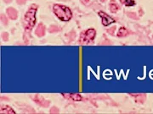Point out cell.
<instances>
[{"label":"cell","instance_id":"8fae6325","mask_svg":"<svg viewBox=\"0 0 153 114\" xmlns=\"http://www.w3.org/2000/svg\"><path fill=\"white\" fill-rule=\"evenodd\" d=\"M122 2L126 5V6H134L135 4L134 0H122Z\"/></svg>","mask_w":153,"mask_h":114},{"label":"cell","instance_id":"e0dca14e","mask_svg":"<svg viewBox=\"0 0 153 114\" xmlns=\"http://www.w3.org/2000/svg\"><path fill=\"white\" fill-rule=\"evenodd\" d=\"M127 15H128V17L132 18V19H136V15L134 14V13H128Z\"/></svg>","mask_w":153,"mask_h":114},{"label":"cell","instance_id":"4fadbf2b","mask_svg":"<svg viewBox=\"0 0 153 114\" xmlns=\"http://www.w3.org/2000/svg\"><path fill=\"white\" fill-rule=\"evenodd\" d=\"M59 29L56 25H52L50 28V32H55V31H58Z\"/></svg>","mask_w":153,"mask_h":114},{"label":"cell","instance_id":"52a82bcc","mask_svg":"<svg viewBox=\"0 0 153 114\" xmlns=\"http://www.w3.org/2000/svg\"><path fill=\"white\" fill-rule=\"evenodd\" d=\"M7 15L9 16V18H10L11 20H16L17 19V11L14 9V8H8L7 9Z\"/></svg>","mask_w":153,"mask_h":114},{"label":"cell","instance_id":"44dd1931","mask_svg":"<svg viewBox=\"0 0 153 114\" xmlns=\"http://www.w3.org/2000/svg\"><path fill=\"white\" fill-rule=\"evenodd\" d=\"M100 1H101V2H105V0H100Z\"/></svg>","mask_w":153,"mask_h":114},{"label":"cell","instance_id":"2e32d148","mask_svg":"<svg viewBox=\"0 0 153 114\" xmlns=\"http://www.w3.org/2000/svg\"><path fill=\"white\" fill-rule=\"evenodd\" d=\"M50 113H59V110H58V108H56V107H53L50 110Z\"/></svg>","mask_w":153,"mask_h":114},{"label":"cell","instance_id":"7c38bea8","mask_svg":"<svg viewBox=\"0 0 153 114\" xmlns=\"http://www.w3.org/2000/svg\"><path fill=\"white\" fill-rule=\"evenodd\" d=\"M1 21L3 22V25H7L8 24V20H7V18L5 17L4 15H1Z\"/></svg>","mask_w":153,"mask_h":114},{"label":"cell","instance_id":"6da1fadb","mask_svg":"<svg viewBox=\"0 0 153 114\" xmlns=\"http://www.w3.org/2000/svg\"><path fill=\"white\" fill-rule=\"evenodd\" d=\"M53 10L54 15L57 16V18L62 21H69L72 17L71 9L65 5L56 3L54 5Z\"/></svg>","mask_w":153,"mask_h":114},{"label":"cell","instance_id":"ac0fdd59","mask_svg":"<svg viewBox=\"0 0 153 114\" xmlns=\"http://www.w3.org/2000/svg\"><path fill=\"white\" fill-rule=\"evenodd\" d=\"M18 4H25V0H16Z\"/></svg>","mask_w":153,"mask_h":114},{"label":"cell","instance_id":"30bf717a","mask_svg":"<svg viewBox=\"0 0 153 114\" xmlns=\"http://www.w3.org/2000/svg\"><path fill=\"white\" fill-rule=\"evenodd\" d=\"M119 9V7H118V5L117 4V3H114L113 1L111 3V4H110V10L112 12V13H116L117 10Z\"/></svg>","mask_w":153,"mask_h":114},{"label":"cell","instance_id":"8992f818","mask_svg":"<svg viewBox=\"0 0 153 114\" xmlns=\"http://www.w3.org/2000/svg\"><path fill=\"white\" fill-rule=\"evenodd\" d=\"M35 34L38 36V37H42L44 36L45 34V27L43 24H39L35 30Z\"/></svg>","mask_w":153,"mask_h":114},{"label":"cell","instance_id":"ba28073f","mask_svg":"<svg viewBox=\"0 0 153 114\" xmlns=\"http://www.w3.org/2000/svg\"><path fill=\"white\" fill-rule=\"evenodd\" d=\"M0 113L4 114H15V112L9 106H2V107L0 108Z\"/></svg>","mask_w":153,"mask_h":114},{"label":"cell","instance_id":"ffe728a7","mask_svg":"<svg viewBox=\"0 0 153 114\" xmlns=\"http://www.w3.org/2000/svg\"><path fill=\"white\" fill-rule=\"evenodd\" d=\"M11 1H12V0H4V2H5V3H9Z\"/></svg>","mask_w":153,"mask_h":114},{"label":"cell","instance_id":"277c9868","mask_svg":"<svg viewBox=\"0 0 153 114\" xmlns=\"http://www.w3.org/2000/svg\"><path fill=\"white\" fill-rule=\"evenodd\" d=\"M99 15L101 17V21H102V25L104 26H108L109 25L112 24V23L115 22V20L112 19L111 16H109L107 14H105V12H99Z\"/></svg>","mask_w":153,"mask_h":114},{"label":"cell","instance_id":"d6986e66","mask_svg":"<svg viewBox=\"0 0 153 114\" xmlns=\"http://www.w3.org/2000/svg\"><path fill=\"white\" fill-rule=\"evenodd\" d=\"M81 1H82V3H84V4H87V3L89 2V0H81Z\"/></svg>","mask_w":153,"mask_h":114},{"label":"cell","instance_id":"3957f363","mask_svg":"<svg viewBox=\"0 0 153 114\" xmlns=\"http://www.w3.org/2000/svg\"><path fill=\"white\" fill-rule=\"evenodd\" d=\"M95 36H96V30L95 29H89L87 30H84L80 35L79 42L83 45L89 44L94 41Z\"/></svg>","mask_w":153,"mask_h":114},{"label":"cell","instance_id":"9c48e42d","mask_svg":"<svg viewBox=\"0 0 153 114\" xmlns=\"http://www.w3.org/2000/svg\"><path fill=\"white\" fill-rule=\"evenodd\" d=\"M129 34V31L127 30L126 28L124 27H121L117 32V36L118 37H123V36H126Z\"/></svg>","mask_w":153,"mask_h":114},{"label":"cell","instance_id":"9a60e30c","mask_svg":"<svg viewBox=\"0 0 153 114\" xmlns=\"http://www.w3.org/2000/svg\"><path fill=\"white\" fill-rule=\"evenodd\" d=\"M114 30H116V27L115 26H113V27H111V29H109L107 31H108V33H110V34H111V35H113L114 34Z\"/></svg>","mask_w":153,"mask_h":114},{"label":"cell","instance_id":"5bb4252c","mask_svg":"<svg viewBox=\"0 0 153 114\" xmlns=\"http://www.w3.org/2000/svg\"><path fill=\"white\" fill-rule=\"evenodd\" d=\"M8 37H9V35L7 32H4L2 34V38L3 39V41H8Z\"/></svg>","mask_w":153,"mask_h":114},{"label":"cell","instance_id":"5b68a950","mask_svg":"<svg viewBox=\"0 0 153 114\" xmlns=\"http://www.w3.org/2000/svg\"><path fill=\"white\" fill-rule=\"evenodd\" d=\"M62 95L66 99H69V100H72L73 101H81L83 100L82 95H80L77 93H63Z\"/></svg>","mask_w":153,"mask_h":114},{"label":"cell","instance_id":"7a4b0ae2","mask_svg":"<svg viewBox=\"0 0 153 114\" xmlns=\"http://www.w3.org/2000/svg\"><path fill=\"white\" fill-rule=\"evenodd\" d=\"M36 12H37V7L32 6L25 13V16H24L25 30H29L34 26V25L36 23Z\"/></svg>","mask_w":153,"mask_h":114}]
</instances>
